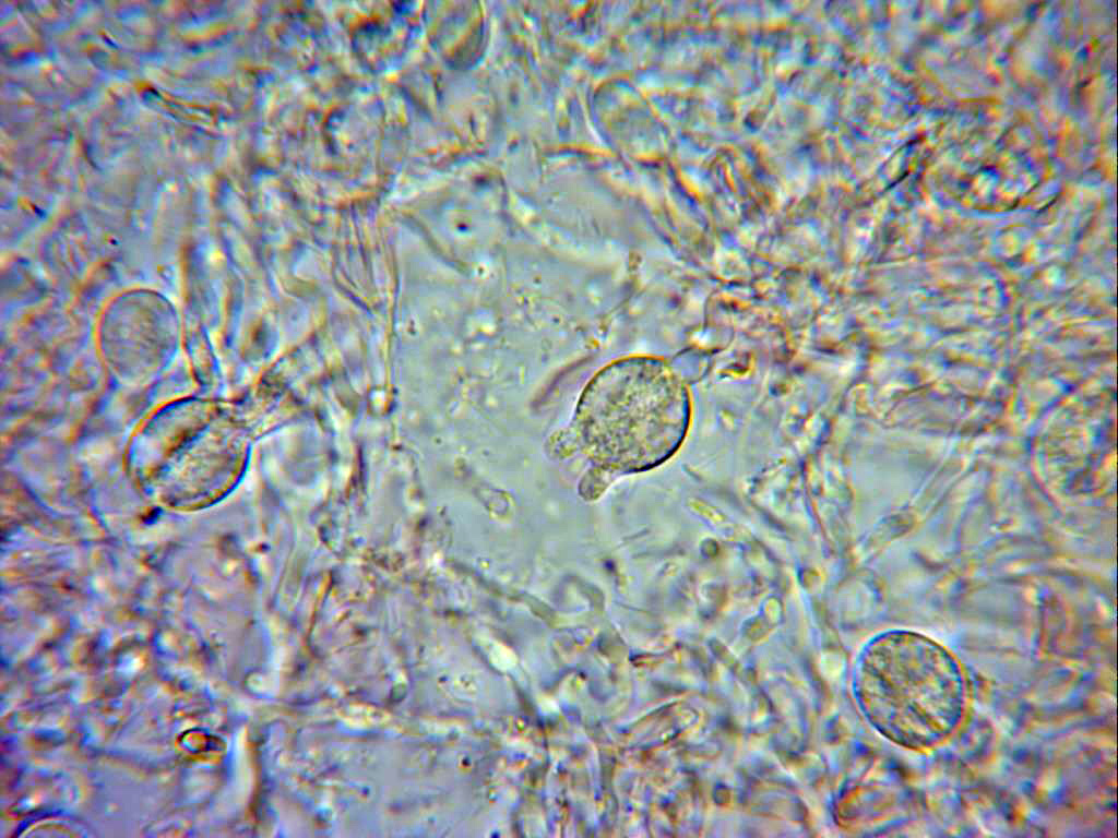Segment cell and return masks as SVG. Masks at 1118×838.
I'll return each instance as SVG.
<instances>
[{"mask_svg": "<svg viewBox=\"0 0 1118 838\" xmlns=\"http://www.w3.org/2000/svg\"><path fill=\"white\" fill-rule=\"evenodd\" d=\"M686 387L664 361L631 357L602 369L578 407L581 439L616 463L654 464L671 455L688 427Z\"/></svg>", "mask_w": 1118, "mask_h": 838, "instance_id": "2", "label": "cell"}, {"mask_svg": "<svg viewBox=\"0 0 1118 838\" xmlns=\"http://www.w3.org/2000/svg\"><path fill=\"white\" fill-rule=\"evenodd\" d=\"M854 689L868 721L913 751L945 742L961 726L970 698L959 660L930 637L906 630L882 633L867 644Z\"/></svg>", "mask_w": 1118, "mask_h": 838, "instance_id": "1", "label": "cell"}]
</instances>
